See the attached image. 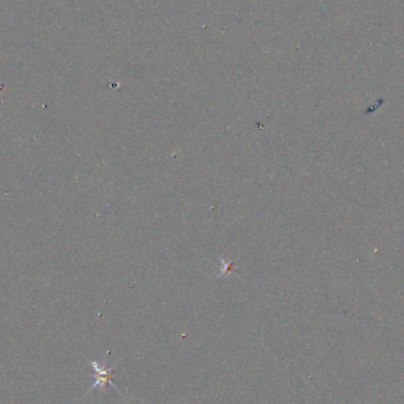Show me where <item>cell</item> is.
<instances>
[{"instance_id": "cell-1", "label": "cell", "mask_w": 404, "mask_h": 404, "mask_svg": "<svg viewBox=\"0 0 404 404\" xmlns=\"http://www.w3.org/2000/svg\"><path fill=\"white\" fill-rule=\"evenodd\" d=\"M88 362L90 363V365L93 366V369L95 370V383L93 384V386H91L90 389L87 391V394H89L91 390H94V389L96 388H99L102 391H104L105 386H107V384H111V385L114 386V389H116L117 391H119V389L117 388V385L113 382V378H114V370L115 368H116L119 364H115V365L111 366V368H107V365H105L104 363L101 364L98 363L97 360H91V359H88ZM85 394V395H87Z\"/></svg>"}]
</instances>
